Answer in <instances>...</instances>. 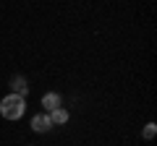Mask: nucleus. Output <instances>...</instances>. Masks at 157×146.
Listing matches in <instances>:
<instances>
[{"mask_svg":"<svg viewBox=\"0 0 157 146\" xmlns=\"http://www.w3.org/2000/svg\"><path fill=\"white\" fill-rule=\"evenodd\" d=\"M24 112H26V97L6 94L3 99H0V115H3V120L16 123V120L24 118Z\"/></svg>","mask_w":157,"mask_h":146,"instance_id":"1","label":"nucleus"},{"mask_svg":"<svg viewBox=\"0 0 157 146\" xmlns=\"http://www.w3.org/2000/svg\"><path fill=\"white\" fill-rule=\"evenodd\" d=\"M32 130H34V133H50V130H52L50 115H47V112L34 115V118H32Z\"/></svg>","mask_w":157,"mask_h":146,"instance_id":"2","label":"nucleus"},{"mask_svg":"<svg viewBox=\"0 0 157 146\" xmlns=\"http://www.w3.org/2000/svg\"><path fill=\"white\" fill-rule=\"evenodd\" d=\"M58 107H63V97L58 94V91H47V94L42 97V110H45V112H52Z\"/></svg>","mask_w":157,"mask_h":146,"instance_id":"3","label":"nucleus"},{"mask_svg":"<svg viewBox=\"0 0 157 146\" xmlns=\"http://www.w3.org/2000/svg\"><path fill=\"white\" fill-rule=\"evenodd\" d=\"M11 94H18V97H26L29 94V84L24 76H13L11 78Z\"/></svg>","mask_w":157,"mask_h":146,"instance_id":"4","label":"nucleus"},{"mask_svg":"<svg viewBox=\"0 0 157 146\" xmlns=\"http://www.w3.org/2000/svg\"><path fill=\"white\" fill-rule=\"evenodd\" d=\"M47 115H50L52 125H66L68 120H71V112H68L66 107H58V110H52V112H47Z\"/></svg>","mask_w":157,"mask_h":146,"instance_id":"5","label":"nucleus"},{"mask_svg":"<svg viewBox=\"0 0 157 146\" xmlns=\"http://www.w3.org/2000/svg\"><path fill=\"white\" fill-rule=\"evenodd\" d=\"M155 136H157V125H155V123H147L144 130H141V138H144V141H152Z\"/></svg>","mask_w":157,"mask_h":146,"instance_id":"6","label":"nucleus"}]
</instances>
